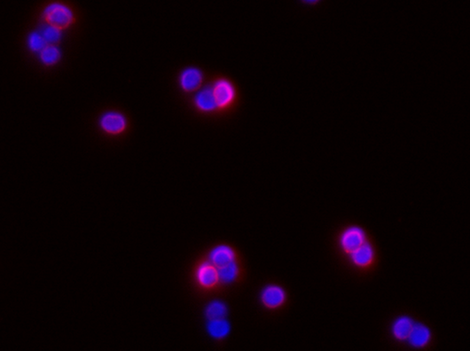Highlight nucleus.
Masks as SVG:
<instances>
[{
    "label": "nucleus",
    "instance_id": "obj_6",
    "mask_svg": "<svg viewBox=\"0 0 470 351\" xmlns=\"http://www.w3.org/2000/svg\"><path fill=\"white\" fill-rule=\"evenodd\" d=\"M261 306L269 312L283 310L288 302L285 288L280 284L272 282L263 287L260 294Z\"/></svg>",
    "mask_w": 470,
    "mask_h": 351
},
{
    "label": "nucleus",
    "instance_id": "obj_4",
    "mask_svg": "<svg viewBox=\"0 0 470 351\" xmlns=\"http://www.w3.org/2000/svg\"><path fill=\"white\" fill-rule=\"evenodd\" d=\"M379 254L373 237L341 261L355 272L368 274L378 265Z\"/></svg>",
    "mask_w": 470,
    "mask_h": 351
},
{
    "label": "nucleus",
    "instance_id": "obj_5",
    "mask_svg": "<svg viewBox=\"0 0 470 351\" xmlns=\"http://www.w3.org/2000/svg\"><path fill=\"white\" fill-rule=\"evenodd\" d=\"M210 72L203 66L191 63L180 69L178 74L179 90L186 98L192 95L205 84Z\"/></svg>",
    "mask_w": 470,
    "mask_h": 351
},
{
    "label": "nucleus",
    "instance_id": "obj_9",
    "mask_svg": "<svg viewBox=\"0 0 470 351\" xmlns=\"http://www.w3.org/2000/svg\"><path fill=\"white\" fill-rule=\"evenodd\" d=\"M219 281L222 288V292L229 288H234L242 283L246 278V268H244L242 259L230 263V265L221 268H218Z\"/></svg>",
    "mask_w": 470,
    "mask_h": 351
},
{
    "label": "nucleus",
    "instance_id": "obj_16",
    "mask_svg": "<svg viewBox=\"0 0 470 351\" xmlns=\"http://www.w3.org/2000/svg\"><path fill=\"white\" fill-rule=\"evenodd\" d=\"M40 34L47 42L54 44V42H58L60 40L61 30L54 26V25L47 23L42 25Z\"/></svg>",
    "mask_w": 470,
    "mask_h": 351
},
{
    "label": "nucleus",
    "instance_id": "obj_2",
    "mask_svg": "<svg viewBox=\"0 0 470 351\" xmlns=\"http://www.w3.org/2000/svg\"><path fill=\"white\" fill-rule=\"evenodd\" d=\"M191 282L194 290L201 296H210L222 292L218 270L204 253L193 263Z\"/></svg>",
    "mask_w": 470,
    "mask_h": 351
},
{
    "label": "nucleus",
    "instance_id": "obj_8",
    "mask_svg": "<svg viewBox=\"0 0 470 351\" xmlns=\"http://www.w3.org/2000/svg\"><path fill=\"white\" fill-rule=\"evenodd\" d=\"M42 16L48 24L58 29L68 26L74 20L72 9L61 2H52L47 5L43 9Z\"/></svg>",
    "mask_w": 470,
    "mask_h": 351
},
{
    "label": "nucleus",
    "instance_id": "obj_3",
    "mask_svg": "<svg viewBox=\"0 0 470 351\" xmlns=\"http://www.w3.org/2000/svg\"><path fill=\"white\" fill-rule=\"evenodd\" d=\"M371 237L373 235L363 226L356 223L344 224L336 230L334 235L336 254L341 260Z\"/></svg>",
    "mask_w": 470,
    "mask_h": 351
},
{
    "label": "nucleus",
    "instance_id": "obj_13",
    "mask_svg": "<svg viewBox=\"0 0 470 351\" xmlns=\"http://www.w3.org/2000/svg\"><path fill=\"white\" fill-rule=\"evenodd\" d=\"M230 326L227 320H213V321H208L207 324V331L209 334L217 341H224L230 334Z\"/></svg>",
    "mask_w": 470,
    "mask_h": 351
},
{
    "label": "nucleus",
    "instance_id": "obj_1",
    "mask_svg": "<svg viewBox=\"0 0 470 351\" xmlns=\"http://www.w3.org/2000/svg\"><path fill=\"white\" fill-rule=\"evenodd\" d=\"M209 81L219 118L228 117L241 103V89L235 79L222 72H210Z\"/></svg>",
    "mask_w": 470,
    "mask_h": 351
},
{
    "label": "nucleus",
    "instance_id": "obj_7",
    "mask_svg": "<svg viewBox=\"0 0 470 351\" xmlns=\"http://www.w3.org/2000/svg\"><path fill=\"white\" fill-rule=\"evenodd\" d=\"M204 254L217 269L242 259L240 251L233 244L226 242L213 244Z\"/></svg>",
    "mask_w": 470,
    "mask_h": 351
},
{
    "label": "nucleus",
    "instance_id": "obj_15",
    "mask_svg": "<svg viewBox=\"0 0 470 351\" xmlns=\"http://www.w3.org/2000/svg\"><path fill=\"white\" fill-rule=\"evenodd\" d=\"M61 52L58 46L54 44L47 45L40 50V56L41 61L46 65H52L60 58Z\"/></svg>",
    "mask_w": 470,
    "mask_h": 351
},
{
    "label": "nucleus",
    "instance_id": "obj_12",
    "mask_svg": "<svg viewBox=\"0 0 470 351\" xmlns=\"http://www.w3.org/2000/svg\"><path fill=\"white\" fill-rule=\"evenodd\" d=\"M415 322L409 315H400L393 320L391 331L393 338L398 343H406Z\"/></svg>",
    "mask_w": 470,
    "mask_h": 351
},
{
    "label": "nucleus",
    "instance_id": "obj_11",
    "mask_svg": "<svg viewBox=\"0 0 470 351\" xmlns=\"http://www.w3.org/2000/svg\"><path fill=\"white\" fill-rule=\"evenodd\" d=\"M432 340V334L428 326L423 322H415L406 343L412 348L422 350L428 348Z\"/></svg>",
    "mask_w": 470,
    "mask_h": 351
},
{
    "label": "nucleus",
    "instance_id": "obj_14",
    "mask_svg": "<svg viewBox=\"0 0 470 351\" xmlns=\"http://www.w3.org/2000/svg\"><path fill=\"white\" fill-rule=\"evenodd\" d=\"M228 306L219 300L212 301L207 305L205 310V315L208 321L225 319L228 316Z\"/></svg>",
    "mask_w": 470,
    "mask_h": 351
},
{
    "label": "nucleus",
    "instance_id": "obj_17",
    "mask_svg": "<svg viewBox=\"0 0 470 351\" xmlns=\"http://www.w3.org/2000/svg\"><path fill=\"white\" fill-rule=\"evenodd\" d=\"M28 43L31 49L41 50L47 46V42L38 31H31L28 38Z\"/></svg>",
    "mask_w": 470,
    "mask_h": 351
},
{
    "label": "nucleus",
    "instance_id": "obj_10",
    "mask_svg": "<svg viewBox=\"0 0 470 351\" xmlns=\"http://www.w3.org/2000/svg\"><path fill=\"white\" fill-rule=\"evenodd\" d=\"M100 128L105 133L118 135L123 133L127 127V118L121 112L116 111H106L100 118Z\"/></svg>",
    "mask_w": 470,
    "mask_h": 351
}]
</instances>
